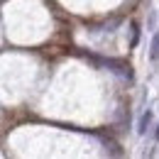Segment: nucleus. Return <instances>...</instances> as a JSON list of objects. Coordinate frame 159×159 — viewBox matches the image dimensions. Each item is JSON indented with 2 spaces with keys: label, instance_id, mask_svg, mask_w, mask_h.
<instances>
[{
  "label": "nucleus",
  "instance_id": "obj_3",
  "mask_svg": "<svg viewBox=\"0 0 159 159\" xmlns=\"http://www.w3.org/2000/svg\"><path fill=\"white\" fill-rule=\"evenodd\" d=\"M157 139H159V127H157Z\"/></svg>",
  "mask_w": 159,
  "mask_h": 159
},
{
  "label": "nucleus",
  "instance_id": "obj_1",
  "mask_svg": "<svg viewBox=\"0 0 159 159\" xmlns=\"http://www.w3.org/2000/svg\"><path fill=\"white\" fill-rule=\"evenodd\" d=\"M149 122H152V113L147 110V113L142 115V120H139V132H144V130L149 127Z\"/></svg>",
  "mask_w": 159,
  "mask_h": 159
},
{
  "label": "nucleus",
  "instance_id": "obj_2",
  "mask_svg": "<svg viewBox=\"0 0 159 159\" xmlns=\"http://www.w3.org/2000/svg\"><path fill=\"white\" fill-rule=\"evenodd\" d=\"M149 54H152V59H159V32L154 34V39H152V52Z\"/></svg>",
  "mask_w": 159,
  "mask_h": 159
}]
</instances>
